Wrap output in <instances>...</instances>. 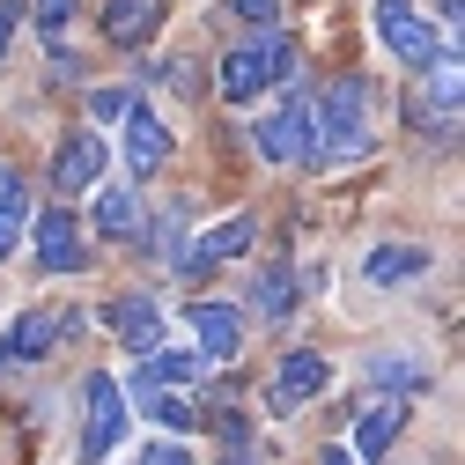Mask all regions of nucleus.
<instances>
[{"label":"nucleus","instance_id":"obj_1","mask_svg":"<svg viewBox=\"0 0 465 465\" xmlns=\"http://www.w3.org/2000/svg\"><path fill=\"white\" fill-rule=\"evenodd\" d=\"M370 82L362 74H340V82H325L318 96H311V119H318V170L325 163H362L370 148H377V134H370Z\"/></svg>","mask_w":465,"mask_h":465},{"label":"nucleus","instance_id":"obj_2","mask_svg":"<svg viewBox=\"0 0 465 465\" xmlns=\"http://www.w3.org/2000/svg\"><path fill=\"white\" fill-rule=\"evenodd\" d=\"M296 74V45H288L281 30H259V37H244L237 52H222V96L229 104H252V96H266L273 82H288Z\"/></svg>","mask_w":465,"mask_h":465},{"label":"nucleus","instance_id":"obj_3","mask_svg":"<svg viewBox=\"0 0 465 465\" xmlns=\"http://www.w3.org/2000/svg\"><path fill=\"white\" fill-rule=\"evenodd\" d=\"M82 332V311H60V303H45V311H15L8 325H0V370H30L45 362L60 340Z\"/></svg>","mask_w":465,"mask_h":465},{"label":"nucleus","instance_id":"obj_4","mask_svg":"<svg viewBox=\"0 0 465 465\" xmlns=\"http://www.w3.org/2000/svg\"><path fill=\"white\" fill-rule=\"evenodd\" d=\"M377 37H384L391 60H399V67H414V74H429V67L450 60L443 37L429 30V15H414V0H377Z\"/></svg>","mask_w":465,"mask_h":465},{"label":"nucleus","instance_id":"obj_5","mask_svg":"<svg viewBox=\"0 0 465 465\" xmlns=\"http://www.w3.org/2000/svg\"><path fill=\"white\" fill-rule=\"evenodd\" d=\"M259 155H266V163H311V170H318V119H311V96H303V89L259 126Z\"/></svg>","mask_w":465,"mask_h":465},{"label":"nucleus","instance_id":"obj_6","mask_svg":"<svg viewBox=\"0 0 465 465\" xmlns=\"http://www.w3.org/2000/svg\"><path fill=\"white\" fill-rule=\"evenodd\" d=\"M82 399H89V421H82V465H104L111 450H119V436H126V391H119V377H89Z\"/></svg>","mask_w":465,"mask_h":465},{"label":"nucleus","instance_id":"obj_7","mask_svg":"<svg viewBox=\"0 0 465 465\" xmlns=\"http://www.w3.org/2000/svg\"><path fill=\"white\" fill-rule=\"evenodd\" d=\"M30 237H37V266H45V273H82V266H89V237H82V222H74L67 207L37 214Z\"/></svg>","mask_w":465,"mask_h":465},{"label":"nucleus","instance_id":"obj_8","mask_svg":"<svg viewBox=\"0 0 465 465\" xmlns=\"http://www.w3.org/2000/svg\"><path fill=\"white\" fill-rule=\"evenodd\" d=\"M325 384H332V362H325V355H311V347H296V355L281 362V377H273L266 406H273V414H303V406H311Z\"/></svg>","mask_w":465,"mask_h":465},{"label":"nucleus","instance_id":"obj_9","mask_svg":"<svg viewBox=\"0 0 465 465\" xmlns=\"http://www.w3.org/2000/svg\"><path fill=\"white\" fill-rule=\"evenodd\" d=\"M119 126H126V141H119V155H126V170H134V178H155V170L170 163V126L155 119L148 104H134V111H126Z\"/></svg>","mask_w":465,"mask_h":465},{"label":"nucleus","instance_id":"obj_10","mask_svg":"<svg viewBox=\"0 0 465 465\" xmlns=\"http://www.w3.org/2000/svg\"><path fill=\"white\" fill-rule=\"evenodd\" d=\"M252 237H259V222H252V214H222L193 252H178V266H185V273H214L222 259H244V252H252Z\"/></svg>","mask_w":465,"mask_h":465},{"label":"nucleus","instance_id":"obj_11","mask_svg":"<svg viewBox=\"0 0 465 465\" xmlns=\"http://www.w3.org/2000/svg\"><path fill=\"white\" fill-rule=\"evenodd\" d=\"M185 325H193L200 362H229V355L244 347V318L229 311V303H193V311H185Z\"/></svg>","mask_w":465,"mask_h":465},{"label":"nucleus","instance_id":"obj_12","mask_svg":"<svg viewBox=\"0 0 465 465\" xmlns=\"http://www.w3.org/2000/svg\"><path fill=\"white\" fill-rule=\"evenodd\" d=\"M429 273V244H370L362 252V281L370 288H406Z\"/></svg>","mask_w":465,"mask_h":465},{"label":"nucleus","instance_id":"obj_13","mask_svg":"<svg viewBox=\"0 0 465 465\" xmlns=\"http://www.w3.org/2000/svg\"><path fill=\"white\" fill-rule=\"evenodd\" d=\"M96 178H104V141L96 134L60 141V155H52V185H60V193H96Z\"/></svg>","mask_w":465,"mask_h":465},{"label":"nucleus","instance_id":"obj_14","mask_svg":"<svg viewBox=\"0 0 465 465\" xmlns=\"http://www.w3.org/2000/svg\"><path fill=\"white\" fill-rule=\"evenodd\" d=\"M370 384L384 391V399H414V391H429L436 384V370H429V355H370Z\"/></svg>","mask_w":465,"mask_h":465},{"label":"nucleus","instance_id":"obj_15","mask_svg":"<svg viewBox=\"0 0 465 465\" xmlns=\"http://www.w3.org/2000/svg\"><path fill=\"white\" fill-rule=\"evenodd\" d=\"M207 362H200V347H155V355H141L134 370V391H155V384H200Z\"/></svg>","mask_w":465,"mask_h":465},{"label":"nucleus","instance_id":"obj_16","mask_svg":"<svg viewBox=\"0 0 465 465\" xmlns=\"http://www.w3.org/2000/svg\"><path fill=\"white\" fill-rule=\"evenodd\" d=\"M406 414H414V406H406V399H377L370 414L355 421V443H347V450H355V458H384V450L399 443V429H406Z\"/></svg>","mask_w":465,"mask_h":465},{"label":"nucleus","instance_id":"obj_17","mask_svg":"<svg viewBox=\"0 0 465 465\" xmlns=\"http://www.w3.org/2000/svg\"><path fill=\"white\" fill-rule=\"evenodd\" d=\"M111 332H119L134 355H155V347H163V311L148 296H126V303H111Z\"/></svg>","mask_w":465,"mask_h":465},{"label":"nucleus","instance_id":"obj_18","mask_svg":"<svg viewBox=\"0 0 465 465\" xmlns=\"http://www.w3.org/2000/svg\"><path fill=\"white\" fill-rule=\"evenodd\" d=\"M163 23V0H111L104 8V37L111 45H148Z\"/></svg>","mask_w":465,"mask_h":465},{"label":"nucleus","instance_id":"obj_19","mask_svg":"<svg viewBox=\"0 0 465 465\" xmlns=\"http://www.w3.org/2000/svg\"><path fill=\"white\" fill-rule=\"evenodd\" d=\"M23 237H30V185L15 170H0V259H15Z\"/></svg>","mask_w":465,"mask_h":465},{"label":"nucleus","instance_id":"obj_20","mask_svg":"<svg viewBox=\"0 0 465 465\" xmlns=\"http://www.w3.org/2000/svg\"><path fill=\"white\" fill-rule=\"evenodd\" d=\"M89 229H96V237H134V229H141V200L126 185H104L96 207H89Z\"/></svg>","mask_w":465,"mask_h":465},{"label":"nucleus","instance_id":"obj_21","mask_svg":"<svg viewBox=\"0 0 465 465\" xmlns=\"http://www.w3.org/2000/svg\"><path fill=\"white\" fill-rule=\"evenodd\" d=\"M141 414L163 421V429H200V406L178 399V391H141Z\"/></svg>","mask_w":465,"mask_h":465},{"label":"nucleus","instance_id":"obj_22","mask_svg":"<svg viewBox=\"0 0 465 465\" xmlns=\"http://www.w3.org/2000/svg\"><path fill=\"white\" fill-rule=\"evenodd\" d=\"M30 8H37L45 52H67V37H74V0H30Z\"/></svg>","mask_w":465,"mask_h":465},{"label":"nucleus","instance_id":"obj_23","mask_svg":"<svg viewBox=\"0 0 465 465\" xmlns=\"http://www.w3.org/2000/svg\"><path fill=\"white\" fill-rule=\"evenodd\" d=\"M259 311H266V318H288V311H296V273H288V266H266V273H259Z\"/></svg>","mask_w":465,"mask_h":465},{"label":"nucleus","instance_id":"obj_24","mask_svg":"<svg viewBox=\"0 0 465 465\" xmlns=\"http://www.w3.org/2000/svg\"><path fill=\"white\" fill-rule=\"evenodd\" d=\"M134 104H141V96H134V89H119V82H111V89H89V119H104V126H111V119H126Z\"/></svg>","mask_w":465,"mask_h":465},{"label":"nucleus","instance_id":"obj_25","mask_svg":"<svg viewBox=\"0 0 465 465\" xmlns=\"http://www.w3.org/2000/svg\"><path fill=\"white\" fill-rule=\"evenodd\" d=\"M126 465H193V450H185V443H170V436H163V443H141V450H134Z\"/></svg>","mask_w":465,"mask_h":465},{"label":"nucleus","instance_id":"obj_26","mask_svg":"<svg viewBox=\"0 0 465 465\" xmlns=\"http://www.w3.org/2000/svg\"><path fill=\"white\" fill-rule=\"evenodd\" d=\"M229 8H237V23H259V30L281 23V0H229Z\"/></svg>","mask_w":465,"mask_h":465},{"label":"nucleus","instance_id":"obj_27","mask_svg":"<svg viewBox=\"0 0 465 465\" xmlns=\"http://www.w3.org/2000/svg\"><path fill=\"white\" fill-rule=\"evenodd\" d=\"M15 23H23V0H0V60H8V37H15Z\"/></svg>","mask_w":465,"mask_h":465},{"label":"nucleus","instance_id":"obj_28","mask_svg":"<svg viewBox=\"0 0 465 465\" xmlns=\"http://www.w3.org/2000/svg\"><path fill=\"white\" fill-rule=\"evenodd\" d=\"M318 465H362V458H355V450H347V443H332V450H325Z\"/></svg>","mask_w":465,"mask_h":465}]
</instances>
